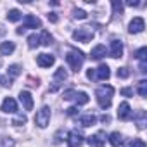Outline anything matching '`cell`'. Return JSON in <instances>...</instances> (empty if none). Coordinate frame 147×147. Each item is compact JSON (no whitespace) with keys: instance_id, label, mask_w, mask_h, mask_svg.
<instances>
[{"instance_id":"4dcf8cb0","label":"cell","mask_w":147,"mask_h":147,"mask_svg":"<svg viewBox=\"0 0 147 147\" xmlns=\"http://www.w3.org/2000/svg\"><path fill=\"white\" fill-rule=\"evenodd\" d=\"M73 16H75L76 19H87V12L83 9H75V12H73Z\"/></svg>"},{"instance_id":"d6a6232c","label":"cell","mask_w":147,"mask_h":147,"mask_svg":"<svg viewBox=\"0 0 147 147\" xmlns=\"http://www.w3.org/2000/svg\"><path fill=\"white\" fill-rule=\"evenodd\" d=\"M66 114L67 116H76L78 114V107H69V109H66Z\"/></svg>"},{"instance_id":"9c48e42d","label":"cell","mask_w":147,"mask_h":147,"mask_svg":"<svg viewBox=\"0 0 147 147\" xmlns=\"http://www.w3.org/2000/svg\"><path fill=\"white\" fill-rule=\"evenodd\" d=\"M144 28H145V21L142 18H133L130 21V24H128V31L130 33H142Z\"/></svg>"},{"instance_id":"7402d4cb","label":"cell","mask_w":147,"mask_h":147,"mask_svg":"<svg viewBox=\"0 0 147 147\" xmlns=\"http://www.w3.org/2000/svg\"><path fill=\"white\" fill-rule=\"evenodd\" d=\"M23 18V14H21V11H18V9H11L9 12H7V19L11 21V23H16V21H19Z\"/></svg>"},{"instance_id":"44dd1931","label":"cell","mask_w":147,"mask_h":147,"mask_svg":"<svg viewBox=\"0 0 147 147\" xmlns=\"http://www.w3.org/2000/svg\"><path fill=\"white\" fill-rule=\"evenodd\" d=\"M19 73H21V66L12 64V66H9V69H7V78H9V80H14L16 76H19Z\"/></svg>"},{"instance_id":"836d02e7","label":"cell","mask_w":147,"mask_h":147,"mask_svg":"<svg viewBox=\"0 0 147 147\" xmlns=\"http://www.w3.org/2000/svg\"><path fill=\"white\" fill-rule=\"evenodd\" d=\"M121 95H125V97H131V95H133V90H131V88H121Z\"/></svg>"},{"instance_id":"8d00e7d4","label":"cell","mask_w":147,"mask_h":147,"mask_svg":"<svg viewBox=\"0 0 147 147\" xmlns=\"http://www.w3.org/2000/svg\"><path fill=\"white\" fill-rule=\"evenodd\" d=\"M100 121H102V123H111V116L102 114V116H100Z\"/></svg>"},{"instance_id":"603a6c76","label":"cell","mask_w":147,"mask_h":147,"mask_svg":"<svg viewBox=\"0 0 147 147\" xmlns=\"http://www.w3.org/2000/svg\"><path fill=\"white\" fill-rule=\"evenodd\" d=\"M40 45H42L40 35H30V36H28V47H30V49H36V47H40Z\"/></svg>"},{"instance_id":"74e56055","label":"cell","mask_w":147,"mask_h":147,"mask_svg":"<svg viewBox=\"0 0 147 147\" xmlns=\"http://www.w3.org/2000/svg\"><path fill=\"white\" fill-rule=\"evenodd\" d=\"M4 147H14V140H7V138H4Z\"/></svg>"},{"instance_id":"3957f363","label":"cell","mask_w":147,"mask_h":147,"mask_svg":"<svg viewBox=\"0 0 147 147\" xmlns=\"http://www.w3.org/2000/svg\"><path fill=\"white\" fill-rule=\"evenodd\" d=\"M33 28H42V21L33 14H26L24 21H23V26L18 28V35H23L24 30H33Z\"/></svg>"},{"instance_id":"8fae6325","label":"cell","mask_w":147,"mask_h":147,"mask_svg":"<svg viewBox=\"0 0 147 147\" xmlns=\"http://www.w3.org/2000/svg\"><path fill=\"white\" fill-rule=\"evenodd\" d=\"M118 118L123 119V121H126V119L131 118V107H130L128 102H121L118 106Z\"/></svg>"},{"instance_id":"ac0fdd59","label":"cell","mask_w":147,"mask_h":147,"mask_svg":"<svg viewBox=\"0 0 147 147\" xmlns=\"http://www.w3.org/2000/svg\"><path fill=\"white\" fill-rule=\"evenodd\" d=\"M73 99L76 100L78 106H83V104H87V102L90 100V97H88L87 92H76V90H75V95H73Z\"/></svg>"},{"instance_id":"d4e9b609","label":"cell","mask_w":147,"mask_h":147,"mask_svg":"<svg viewBox=\"0 0 147 147\" xmlns=\"http://www.w3.org/2000/svg\"><path fill=\"white\" fill-rule=\"evenodd\" d=\"M145 111H138V114H137V126L140 128V130H144L145 128Z\"/></svg>"},{"instance_id":"8992f818","label":"cell","mask_w":147,"mask_h":147,"mask_svg":"<svg viewBox=\"0 0 147 147\" xmlns=\"http://www.w3.org/2000/svg\"><path fill=\"white\" fill-rule=\"evenodd\" d=\"M73 38L78 40V42H82V43H87V42H90L94 38V33L90 30H87V28H80L76 31H73Z\"/></svg>"},{"instance_id":"277c9868","label":"cell","mask_w":147,"mask_h":147,"mask_svg":"<svg viewBox=\"0 0 147 147\" xmlns=\"http://www.w3.org/2000/svg\"><path fill=\"white\" fill-rule=\"evenodd\" d=\"M35 123H36L40 128H45V126L50 123V107H49V106H43V107L36 113Z\"/></svg>"},{"instance_id":"1f68e13d","label":"cell","mask_w":147,"mask_h":147,"mask_svg":"<svg viewBox=\"0 0 147 147\" xmlns=\"http://www.w3.org/2000/svg\"><path fill=\"white\" fill-rule=\"evenodd\" d=\"M130 147H145V142L142 138H133V142L130 144Z\"/></svg>"},{"instance_id":"ab89813d","label":"cell","mask_w":147,"mask_h":147,"mask_svg":"<svg viewBox=\"0 0 147 147\" xmlns=\"http://www.w3.org/2000/svg\"><path fill=\"white\" fill-rule=\"evenodd\" d=\"M128 5H130V7H137V5H138V2H133V0H130Z\"/></svg>"},{"instance_id":"ffe728a7","label":"cell","mask_w":147,"mask_h":147,"mask_svg":"<svg viewBox=\"0 0 147 147\" xmlns=\"http://www.w3.org/2000/svg\"><path fill=\"white\" fill-rule=\"evenodd\" d=\"M109 142H111V145H113V147H119V145L123 144V137H121V133L113 131V133L109 135Z\"/></svg>"},{"instance_id":"e0dca14e","label":"cell","mask_w":147,"mask_h":147,"mask_svg":"<svg viewBox=\"0 0 147 147\" xmlns=\"http://www.w3.org/2000/svg\"><path fill=\"white\" fill-rule=\"evenodd\" d=\"M14 49H16L14 42H2L0 43V54L2 55H11L14 52Z\"/></svg>"},{"instance_id":"d590c367","label":"cell","mask_w":147,"mask_h":147,"mask_svg":"<svg viewBox=\"0 0 147 147\" xmlns=\"http://www.w3.org/2000/svg\"><path fill=\"white\" fill-rule=\"evenodd\" d=\"M49 21H52V23H57V21H59L57 14H55V12H50V14H49Z\"/></svg>"},{"instance_id":"9a60e30c","label":"cell","mask_w":147,"mask_h":147,"mask_svg":"<svg viewBox=\"0 0 147 147\" xmlns=\"http://www.w3.org/2000/svg\"><path fill=\"white\" fill-rule=\"evenodd\" d=\"M2 111H4V113H11V114L18 113V102H16L12 97H7V99L2 102Z\"/></svg>"},{"instance_id":"5b68a950","label":"cell","mask_w":147,"mask_h":147,"mask_svg":"<svg viewBox=\"0 0 147 147\" xmlns=\"http://www.w3.org/2000/svg\"><path fill=\"white\" fill-rule=\"evenodd\" d=\"M87 144L90 147H104V144H106V133L104 131H97L95 135L87 137Z\"/></svg>"},{"instance_id":"ba28073f","label":"cell","mask_w":147,"mask_h":147,"mask_svg":"<svg viewBox=\"0 0 147 147\" xmlns=\"http://www.w3.org/2000/svg\"><path fill=\"white\" fill-rule=\"evenodd\" d=\"M67 80V73H66V69L64 67H59L57 71H55V75H54V87L50 88V92H55L59 87H61V83H64Z\"/></svg>"},{"instance_id":"4316f807","label":"cell","mask_w":147,"mask_h":147,"mask_svg":"<svg viewBox=\"0 0 147 147\" xmlns=\"http://www.w3.org/2000/svg\"><path fill=\"white\" fill-rule=\"evenodd\" d=\"M138 95L140 97H147V82L145 80L138 82Z\"/></svg>"},{"instance_id":"4fadbf2b","label":"cell","mask_w":147,"mask_h":147,"mask_svg":"<svg viewBox=\"0 0 147 147\" xmlns=\"http://www.w3.org/2000/svg\"><path fill=\"white\" fill-rule=\"evenodd\" d=\"M111 57H114V59L123 57V42L121 40H113L111 42Z\"/></svg>"},{"instance_id":"7a4b0ae2","label":"cell","mask_w":147,"mask_h":147,"mask_svg":"<svg viewBox=\"0 0 147 147\" xmlns=\"http://www.w3.org/2000/svg\"><path fill=\"white\" fill-rule=\"evenodd\" d=\"M66 61H67V64H69V67H71L73 71L78 73V71L82 69V66H83L85 55H83V52H80V50H76V49H71V50L66 54Z\"/></svg>"},{"instance_id":"83f0119b","label":"cell","mask_w":147,"mask_h":147,"mask_svg":"<svg viewBox=\"0 0 147 147\" xmlns=\"http://www.w3.org/2000/svg\"><path fill=\"white\" fill-rule=\"evenodd\" d=\"M135 57L142 62V61H145V57H147V49L145 47H142V49H138L137 52H135Z\"/></svg>"},{"instance_id":"5bb4252c","label":"cell","mask_w":147,"mask_h":147,"mask_svg":"<svg viewBox=\"0 0 147 147\" xmlns=\"http://www.w3.org/2000/svg\"><path fill=\"white\" fill-rule=\"evenodd\" d=\"M94 76H95V80H100L102 82V80H107L111 76V71H109V67L106 64H102L97 69H94Z\"/></svg>"},{"instance_id":"2e32d148","label":"cell","mask_w":147,"mask_h":147,"mask_svg":"<svg viewBox=\"0 0 147 147\" xmlns=\"http://www.w3.org/2000/svg\"><path fill=\"white\" fill-rule=\"evenodd\" d=\"M104 55H106V47L104 45H95L92 49V52H90V57L95 59V61H100Z\"/></svg>"},{"instance_id":"52a82bcc","label":"cell","mask_w":147,"mask_h":147,"mask_svg":"<svg viewBox=\"0 0 147 147\" xmlns=\"http://www.w3.org/2000/svg\"><path fill=\"white\" fill-rule=\"evenodd\" d=\"M83 144V135L78 130H71L67 133V145L69 147H80Z\"/></svg>"},{"instance_id":"f35d334b","label":"cell","mask_w":147,"mask_h":147,"mask_svg":"<svg viewBox=\"0 0 147 147\" xmlns=\"http://www.w3.org/2000/svg\"><path fill=\"white\" fill-rule=\"evenodd\" d=\"M145 71H147V62L142 61V62H140V73H145Z\"/></svg>"},{"instance_id":"60d3db41","label":"cell","mask_w":147,"mask_h":147,"mask_svg":"<svg viewBox=\"0 0 147 147\" xmlns=\"http://www.w3.org/2000/svg\"><path fill=\"white\" fill-rule=\"evenodd\" d=\"M4 33H5V30H4L2 26H0V35H4Z\"/></svg>"},{"instance_id":"30bf717a","label":"cell","mask_w":147,"mask_h":147,"mask_svg":"<svg viewBox=\"0 0 147 147\" xmlns=\"http://www.w3.org/2000/svg\"><path fill=\"white\" fill-rule=\"evenodd\" d=\"M19 100H21V104H23V107L26 111L33 109V97H31V94L28 90H21L19 92Z\"/></svg>"},{"instance_id":"484cf974","label":"cell","mask_w":147,"mask_h":147,"mask_svg":"<svg viewBox=\"0 0 147 147\" xmlns=\"http://www.w3.org/2000/svg\"><path fill=\"white\" fill-rule=\"evenodd\" d=\"M111 5H113V11H114V14L118 16H121L123 14V4L119 2V0H113V2H111Z\"/></svg>"},{"instance_id":"f1b7e54d","label":"cell","mask_w":147,"mask_h":147,"mask_svg":"<svg viewBox=\"0 0 147 147\" xmlns=\"http://www.w3.org/2000/svg\"><path fill=\"white\" fill-rule=\"evenodd\" d=\"M26 121H28V118H26L24 114H19L18 118H14V121H12V125H14V126H21V125H24Z\"/></svg>"},{"instance_id":"cb8c5ba5","label":"cell","mask_w":147,"mask_h":147,"mask_svg":"<svg viewBox=\"0 0 147 147\" xmlns=\"http://www.w3.org/2000/svg\"><path fill=\"white\" fill-rule=\"evenodd\" d=\"M40 42H42V45H50L52 43V36H50V33L47 30H43L40 33Z\"/></svg>"},{"instance_id":"e575fe53","label":"cell","mask_w":147,"mask_h":147,"mask_svg":"<svg viewBox=\"0 0 147 147\" xmlns=\"http://www.w3.org/2000/svg\"><path fill=\"white\" fill-rule=\"evenodd\" d=\"M0 83H2L4 87H11L12 85V80H9V78H0Z\"/></svg>"},{"instance_id":"d6986e66","label":"cell","mask_w":147,"mask_h":147,"mask_svg":"<svg viewBox=\"0 0 147 147\" xmlns=\"http://www.w3.org/2000/svg\"><path fill=\"white\" fill-rule=\"evenodd\" d=\"M95 121H97V118L94 116V114H85V116H82L80 118V125L82 126H92V125H95Z\"/></svg>"},{"instance_id":"7c38bea8","label":"cell","mask_w":147,"mask_h":147,"mask_svg":"<svg viewBox=\"0 0 147 147\" xmlns=\"http://www.w3.org/2000/svg\"><path fill=\"white\" fill-rule=\"evenodd\" d=\"M54 62H55V57L50 55V54H40V55L36 57V64H38L40 67H50Z\"/></svg>"},{"instance_id":"f546056e","label":"cell","mask_w":147,"mask_h":147,"mask_svg":"<svg viewBox=\"0 0 147 147\" xmlns=\"http://www.w3.org/2000/svg\"><path fill=\"white\" fill-rule=\"evenodd\" d=\"M116 75H118V78H128L130 76V71H128V67H119L116 71Z\"/></svg>"},{"instance_id":"6da1fadb","label":"cell","mask_w":147,"mask_h":147,"mask_svg":"<svg viewBox=\"0 0 147 147\" xmlns=\"http://www.w3.org/2000/svg\"><path fill=\"white\" fill-rule=\"evenodd\" d=\"M113 95H114V88L111 85H102L95 90V97H97V102L102 109H109L111 107V102H113Z\"/></svg>"}]
</instances>
